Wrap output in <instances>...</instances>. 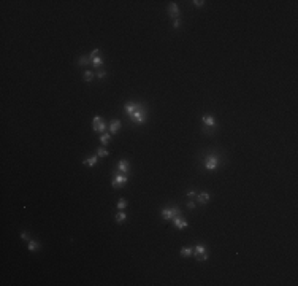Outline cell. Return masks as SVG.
<instances>
[{"mask_svg":"<svg viewBox=\"0 0 298 286\" xmlns=\"http://www.w3.org/2000/svg\"><path fill=\"white\" fill-rule=\"evenodd\" d=\"M130 119H132L135 124H143L144 121H146V110L140 105V108H138L133 115H130Z\"/></svg>","mask_w":298,"mask_h":286,"instance_id":"obj_1","label":"cell"},{"mask_svg":"<svg viewBox=\"0 0 298 286\" xmlns=\"http://www.w3.org/2000/svg\"><path fill=\"white\" fill-rule=\"evenodd\" d=\"M160 215H162L163 219L170 221V219H173L174 216H179V215H181V210H179L178 207H173V208H163L162 212H160Z\"/></svg>","mask_w":298,"mask_h":286,"instance_id":"obj_2","label":"cell"},{"mask_svg":"<svg viewBox=\"0 0 298 286\" xmlns=\"http://www.w3.org/2000/svg\"><path fill=\"white\" fill-rule=\"evenodd\" d=\"M125 184H127V177H125V173L116 175L113 178V181H111V186H113V188H121V186H125Z\"/></svg>","mask_w":298,"mask_h":286,"instance_id":"obj_3","label":"cell"},{"mask_svg":"<svg viewBox=\"0 0 298 286\" xmlns=\"http://www.w3.org/2000/svg\"><path fill=\"white\" fill-rule=\"evenodd\" d=\"M217 165H219V159H217V156H208L205 161V167L208 169V170H216Z\"/></svg>","mask_w":298,"mask_h":286,"instance_id":"obj_4","label":"cell"},{"mask_svg":"<svg viewBox=\"0 0 298 286\" xmlns=\"http://www.w3.org/2000/svg\"><path fill=\"white\" fill-rule=\"evenodd\" d=\"M173 221H174V226H176L178 229H184V227L189 226V223H187V221H186V219L182 218L181 215H179V216H174Z\"/></svg>","mask_w":298,"mask_h":286,"instance_id":"obj_5","label":"cell"},{"mask_svg":"<svg viewBox=\"0 0 298 286\" xmlns=\"http://www.w3.org/2000/svg\"><path fill=\"white\" fill-rule=\"evenodd\" d=\"M138 108H140V104H135V102H127V104H125V111H127L129 116L133 115Z\"/></svg>","mask_w":298,"mask_h":286,"instance_id":"obj_6","label":"cell"},{"mask_svg":"<svg viewBox=\"0 0 298 286\" xmlns=\"http://www.w3.org/2000/svg\"><path fill=\"white\" fill-rule=\"evenodd\" d=\"M119 129H121V121H119V119H114V121H111V124H110V134H111V135L118 134Z\"/></svg>","mask_w":298,"mask_h":286,"instance_id":"obj_7","label":"cell"},{"mask_svg":"<svg viewBox=\"0 0 298 286\" xmlns=\"http://www.w3.org/2000/svg\"><path fill=\"white\" fill-rule=\"evenodd\" d=\"M202 121H203V123H205L208 127H214V126H216V119H214L213 115H203Z\"/></svg>","mask_w":298,"mask_h":286,"instance_id":"obj_8","label":"cell"},{"mask_svg":"<svg viewBox=\"0 0 298 286\" xmlns=\"http://www.w3.org/2000/svg\"><path fill=\"white\" fill-rule=\"evenodd\" d=\"M118 170L121 172V173H127V172L130 170L129 162H127L125 159H121V161H119V164H118Z\"/></svg>","mask_w":298,"mask_h":286,"instance_id":"obj_9","label":"cell"},{"mask_svg":"<svg viewBox=\"0 0 298 286\" xmlns=\"http://www.w3.org/2000/svg\"><path fill=\"white\" fill-rule=\"evenodd\" d=\"M168 11H170V16H171L173 19H178V18H179V8H178L176 3H170Z\"/></svg>","mask_w":298,"mask_h":286,"instance_id":"obj_10","label":"cell"},{"mask_svg":"<svg viewBox=\"0 0 298 286\" xmlns=\"http://www.w3.org/2000/svg\"><path fill=\"white\" fill-rule=\"evenodd\" d=\"M197 200H198L200 204H206V202L209 200V192H206V191L200 192L198 196H197Z\"/></svg>","mask_w":298,"mask_h":286,"instance_id":"obj_11","label":"cell"},{"mask_svg":"<svg viewBox=\"0 0 298 286\" xmlns=\"http://www.w3.org/2000/svg\"><path fill=\"white\" fill-rule=\"evenodd\" d=\"M203 253H206V248L203 245H197L195 248H194V254H195V257H198L200 254H203Z\"/></svg>","mask_w":298,"mask_h":286,"instance_id":"obj_12","label":"cell"},{"mask_svg":"<svg viewBox=\"0 0 298 286\" xmlns=\"http://www.w3.org/2000/svg\"><path fill=\"white\" fill-rule=\"evenodd\" d=\"M97 161H98V156L95 154V156H92V157H89V159H86L84 164H86V165H89V167H94V165L97 164Z\"/></svg>","mask_w":298,"mask_h":286,"instance_id":"obj_13","label":"cell"},{"mask_svg":"<svg viewBox=\"0 0 298 286\" xmlns=\"http://www.w3.org/2000/svg\"><path fill=\"white\" fill-rule=\"evenodd\" d=\"M192 253H194V250L189 248V246H184V248H181V256H184V257H189Z\"/></svg>","mask_w":298,"mask_h":286,"instance_id":"obj_14","label":"cell"},{"mask_svg":"<svg viewBox=\"0 0 298 286\" xmlns=\"http://www.w3.org/2000/svg\"><path fill=\"white\" fill-rule=\"evenodd\" d=\"M27 248L30 250V251H37L38 248H40V245H38V242H35V240H29V246Z\"/></svg>","mask_w":298,"mask_h":286,"instance_id":"obj_15","label":"cell"},{"mask_svg":"<svg viewBox=\"0 0 298 286\" xmlns=\"http://www.w3.org/2000/svg\"><path fill=\"white\" fill-rule=\"evenodd\" d=\"M125 219H127V215H125V213H124V212H122V210H121V212H119L118 215H116V221H118V223L121 224V223H124Z\"/></svg>","mask_w":298,"mask_h":286,"instance_id":"obj_16","label":"cell"},{"mask_svg":"<svg viewBox=\"0 0 298 286\" xmlns=\"http://www.w3.org/2000/svg\"><path fill=\"white\" fill-rule=\"evenodd\" d=\"M83 78H84V81L91 83V81H92V78H94V73H92L91 70H86L84 75H83Z\"/></svg>","mask_w":298,"mask_h":286,"instance_id":"obj_17","label":"cell"},{"mask_svg":"<svg viewBox=\"0 0 298 286\" xmlns=\"http://www.w3.org/2000/svg\"><path fill=\"white\" fill-rule=\"evenodd\" d=\"M97 156H98V157H106V156H110V153H108V149H105V148H98V149H97Z\"/></svg>","mask_w":298,"mask_h":286,"instance_id":"obj_18","label":"cell"},{"mask_svg":"<svg viewBox=\"0 0 298 286\" xmlns=\"http://www.w3.org/2000/svg\"><path fill=\"white\" fill-rule=\"evenodd\" d=\"M111 140V134H103L102 138H100V141H102V145H108V141Z\"/></svg>","mask_w":298,"mask_h":286,"instance_id":"obj_19","label":"cell"},{"mask_svg":"<svg viewBox=\"0 0 298 286\" xmlns=\"http://www.w3.org/2000/svg\"><path fill=\"white\" fill-rule=\"evenodd\" d=\"M92 64L95 65V67H100V65H103V59H102V56L94 57V59H92Z\"/></svg>","mask_w":298,"mask_h":286,"instance_id":"obj_20","label":"cell"},{"mask_svg":"<svg viewBox=\"0 0 298 286\" xmlns=\"http://www.w3.org/2000/svg\"><path fill=\"white\" fill-rule=\"evenodd\" d=\"M105 129H106V124H105V123H100L97 127H94V130H95V132H100V134L105 132Z\"/></svg>","mask_w":298,"mask_h":286,"instance_id":"obj_21","label":"cell"},{"mask_svg":"<svg viewBox=\"0 0 298 286\" xmlns=\"http://www.w3.org/2000/svg\"><path fill=\"white\" fill-rule=\"evenodd\" d=\"M125 207H127V200H125V199H119L118 208H119V210H125Z\"/></svg>","mask_w":298,"mask_h":286,"instance_id":"obj_22","label":"cell"},{"mask_svg":"<svg viewBox=\"0 0 298 286\" xmlns=\"http://www.w3.org/2000/svg\"><path fill=\"white\" fill-rule=\"evenodd\" d=\"M100 123H102V118H100V116H95V118H94V121H92V127H97Z\"/></svg>","mask_w":298,"mask_h":286,"instance_id":"obj_23","label":"cell"},{"mask_svg":"<svg viewBox=\"0 0 298 286\" xmlns=\"http://www.w3.org/2000/svg\"><path fill=\"white\" fill-rule=\"evenodd\" d=\"M100 52H102V51H100V49H94V51L91 52V59H94V57L100 56Z\"/></svg>","mask_w":298,"mask_h":286,"instance_id":"obj_24","label":"cell"},{"mask_svg":"<svg viewBox=\"0 0 298 286\" xmlns=\"http://www.w3.org/2000/svg\"><path fill=\"white\" fill-rule=\"evenodd\" d=\"M206 259H208V253H203V254H200V256L197 257V261H202V262L206 261Z\"/></svg>","mask_w":298,"mask_h":286,"instance_id":"obj_25","label":"cell"},{"mask_svg":"<svg viewBox=\"0 0 298 286\" xmlns=\"http://www.w3.org/2000/svg\"><path fill=\"white\" fill-rule=\"evenodd\" d=\"M97 76H98V78H105V76H106V72H105V70L97 72Z\"/></svg>","mask_w":298,"mask_h":286,"instance_id":"obj_26","label":"cell"},{"mask_svg":"<svg viewBox=\"0 0 298 286\" xmlns=\"http://www.w3.org/2000/svg\"><path fill=\"white\" fill-rule=\"evenodd\" d=\"M194 5L198 8V7H203V5H205V2H203V0H195V2H194Z\"/></svg>","mask_w":298,"mask_h":286,"instance_id":"obj_27","label":"cell"},{"mask_svg":"<svg viewBox=\"0 0 298 286\" xmlns=\"http://www.w3.org/2000/svg\"><path fill=\"white\" fill-rule=\"evenodd\" d=\"M78 62H79V65H84V64H87V59L83 56V57H79V60H78Z\"/></svg>","mask_w":298,"mask_h":286,"instance_id":"obj_28","label":"cell"},{"mask_svg":"<svg viewBox=\"0 0 298 286\" xmlns=\"http://www.w3.org/2000/svg\"><path fill=\"white\" fill-rule=\"evenodd\" d=\"M187 208L189 210H194V208H195V202H192V200L187 202Z\"/></svg>","mask_w":298,"mask_h":286,"instance_id":"obj_29","label":"cell"},{"mask_svg":"<svg viewBox=\"0 0 298 286\" xmlns=\"http://www.w3.org/2000/svg\"><path fill=\"white\" fill-rule=\"evenodd\" d=\"M179 24H181L179 19H173V27H174V29H178V27H179Z\"/></svg>","mask_w":298,"mask_h":286,"instance_id":"obj_30","label":"cell"},{"mask_svg":"<svg viewBox=\"0 0 298 286\" xmlns=\"http://www.w3.org/2000/svg\"><path fill=\"white\" fill-rule=\"evenodd\" d=\"M21 238H24V240H29V235H27V232H21Z\"/></svg>","mask_w":298,"mask_h":286,"instance_id":"obj_31","label":"cell"},{"mask_svg":"<svg viewBox=\"0 0 298 286\" xmlns=\"http://www.w3.org/2000/svg\"><path fill=\"white\" fill-rule=\"evenodd\" d=\"M195 196H197L195 191H189V192H187V197H195Z\"/></svg>","mask_w":298,"mask_h":286,"instance_id":"obj_32","label":"cell"}]
</instances>
